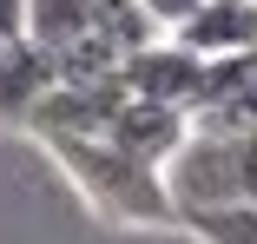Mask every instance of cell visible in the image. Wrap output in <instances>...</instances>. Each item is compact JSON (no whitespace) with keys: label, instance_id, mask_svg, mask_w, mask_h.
Instances as JSON below:
<instances>
[{"label":"cell","instance_id":"9","mask_svg":"<svg viewBox=\"0 0 257 244\" xmlns=\"http://www.w3.org/2000/svg\"><path fill=\"white\" fill-rule=\"evenodd\" d=\"M132 7H139L152 27H159V33H178V27L191 20V7H198V0H132Z\"/></svg>","mask_w":257,"mask_h":244},{"label":"cell","instance_id":"4","mask_svg":"<svg viewBox=\"0 0 257 244\" xmlns=\"http://www.w3.org/2000/svg\"><path fill=\"white\" fill-rule=\"evenodd\" d=\"M185 126H191V112L159 106V99H139V92H125V86H119V99L106 112V139L119 145V152L145 159V165H165V152L185 139Z\"/></svg>","mask_w":257,"mask_h":244},{"label":"cell","instance_id":"7","mask_svg":"<svg viewBox=\"0 0 257 244\" xmlns=\"http://www.w3.org/2000/svg\"><path fill=\"white\" fill-rule=\"evenodd\" d=\"M46 86H53V60L27 40H0V119L27 126V112L40 106Z\"/></svg>","mask_w":257,"mask_h":244},{"label":"cell","instance_id":"6","mask_svg":"<svg viewBox=\"0 0 257 244\" xmlns=\"http://www.w3.org/2000/svg\"><path fill=\"white\" fill-rule=\"evenodd\" d=\"M99 27V0H20V33L40 53H66L73 40H86Z\"/></svg>","mask_w":257,"mask_h":244},{"label":"cell","instance_id":"12","mask_svg":"<svg viewBox=\"0 0 257 244\" xmlns=\"http://www.w3.org/2000/svg\"><path fill=\"white\" fill-rule=\"evenodd\" d=\"M250 7H257V0H250Z\"/></svg>","mask_w":257,"mask_h":244},{"label":"cell","instance_id":"11","mask_svg":"<svg viewBox=\"0 0 257 244\" xmlns=\"http://www.w3.org/2000/svg\"><path fill=\"white\" fill-rule=\"evenodd\" d=\"M20 33V0H0V40Z\"/></svg>","mask_w":257,"mask_h":244},{"label":"cell","instance_id":"3","mask_svg":"<svg viewBox=\"0 0 257 244\" xmlns=\"http://www.w3.org/2000/svg\"><path fill=\"white\" fill-rule=\"evenodd\" d=\"M119 86L139 92V99H159V106H178V112H198L204 99V60L191 53V46H178L172 33L132 46V53L119 60Z\"/></svg>","mask_w":257,"mask_h":244},{"label":"cell","instance_id":"10","mask_svg":"<svg viewBox=\"0 0 257 244\" xmlns=\"http://www.w3.org/2000/svg\"><path fill=\"white\" fill-rule=\"evenodd\" d=\"M244 205H257V139H244Z\"/></svg>","mask_w":257,"mask_h":244},{"label":"cell","instance_id":"2","mask_svg":"<svg viewBox=\"0 0 257 244\" xmlns=\"http://www.w3.org/2000/svg\"><path fill=\"white\" fill-rule=\"evenodd\" d=\"M159 185H165V198H172L178 218L185 211H211V205H237L244 198V139L185 126V139L159 165Z\"/></svg>","mask_w":257,"mask_h":244},{"label":"cell","instance_id":"5","mask_svg":"<svg viewBox=\"0 0 257 244\" xmlns=\"http://www.w3.org/2000/svg\"><path fill=\"white\" fill-rule=\"evenodd\" d=\"M172 40H178V46H191L198 60L250 53V46H257V7H250V0H198L191 20H185Z\"/></svg>","mask_w":257,"mask_h":244},{"label":"cell","instance_id":"1","mask_svg":"<svg viewBox=\"0 0 257 244\" xmlns=\"http://www.w3.org/2000/svg\"><path fill=\"white\" fill-rule=\"evenodd\" d=\"M40 145H46V159L73 178V191L106 224H145V231L178 224L165 185H159V165L119 152L106 132H40Z\"/></svg>","mask_w":257,"mask_h":244},{"label":"cell","instance_id":"8","mask_svg":"<svg viewBox=\"0 0 257 244\" xmlns=\"http://www.w3.org/2000/svg\"><path fill=\"white\" fill-rule=\"evenodd\" d=\"M191 237H204V244H257V205H211V211H185L178 218Z\"/></svg>","mask_w":257,"mask_h":244}]
</instances>
